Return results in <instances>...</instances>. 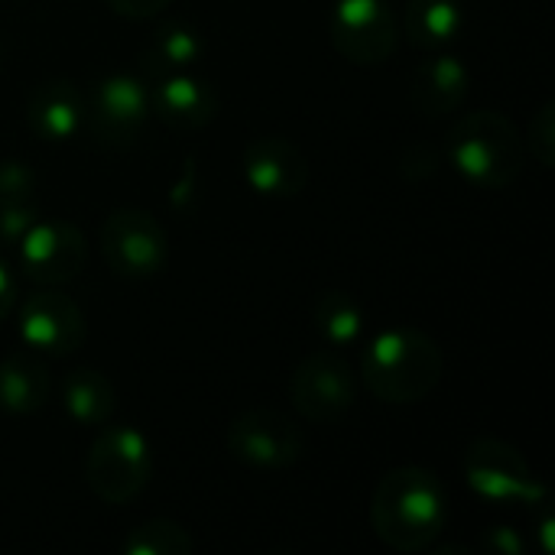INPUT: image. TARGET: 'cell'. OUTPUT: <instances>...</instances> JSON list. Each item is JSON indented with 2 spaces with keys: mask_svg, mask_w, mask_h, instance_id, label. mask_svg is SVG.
<instances>
[{
  "mask_svg": "<svg viewBox=\"0 0 555 555\" xmlns=\"http://www.w3.org/2000/svg\"><path fill=\"white\" fill-rule=\"evenodd\" d=\"M49 400V367L42 354L23 348L0 361V413L29 416Z\"/></svg>",
  "mask_w": 555,
  "mask_h": 555,
  "instance_id": "cell-18",
  "label": "cell"
},
{
  "mask_svg": "<svg viewBox=\"0 0 555 555\" xmlns=\"http://www.w3.org/2000/svg\"><path fill=\"white\" fill-rule=\"evenodd\" d=\"M465 23L462 0H410L403 33L416 49H446Z\"/></svg>",
  "mask_w": 555,
  "mask_h": 555,
  "instance_id": "cell-20",
  "label": "cell"
},
{
  "mask_svg": "<svg viewBox=\"0 0 555 555\" xmlns=\"http://www.w3.org/2000/svg\"><path fill=\"white\" fill-rule=\"evenodd\" d=\"M224 442L231 459L254 472H283L306 455V433L293 416L270 406H254L234 416Z\"/></svg>",
  "mask_w": 555,
  "mask_h": 555,
  "instance_id": "cell-9",
  "label": "cell"
},
{
  "mask_svg": "<svg viewBox=\"0 0 555 555\" xmlns=\"http://www.w3.org/2000/svg\"><path fill=\"white\" fill-rule=\"evenodd\" d=\"M468 91H472V68L452 52H439L426 59L423 65H416L410 78V101L426 117L455 114L465 104Z\"/></svg>",
  "mask_w": 555,
  "mask_h": 555,
  "instance_id": "cell-16",
  "label": "cell"
},
{
  "mask_svg": "<svg viewBox=\"0 0 555 555\" xmlns=\"http://www.w3.org/2000/svg\"><path fill=\"white\" fill-rule=\"evenodd\" d=\"M13 302H16V280H13L10 263L0 257V319H7V315H10Z\"/></svg>",
  "mask_w": 555,
  "mask_h": 555,
  "instance_id": "cell-28",
  "label": "cell"
},
{
  "mask_svg": "<svg viewBox=\"0 0 555 555\" xmlns=\"http://www.w3.org/2000/svg\"><path fill=\"white\" fill-rule=\"evenodd\" d=\"M39 205L36 202H13V205H0V247H16L20 237L39 221Z\"/></svg>",
  "mask_w": 555,
  "mask_h": 555,
  "instance_id": "cell-25",
  "label": "cell"
},
{
  "mask_svg": "<svg viewBox=\"0 0 555 555\" xmlns=\"http://www.w3.org/2000/svg\"><path fill=\"white\" fill-rule=\"evenodd\" d=\"M192 550H195L192 533L166 517L143 520L133 530H127V537L120 540L124 555H189Z\"/></svg>",
  "mask_w": 555,
  "mask_h": 555,
  "instance_id": "cell-22",
  "label": "cell"
},
{
  "mask_svg": "<svg viewBox=\"0 0 555 555\" xmlns=\"http://www.w3.org/2000/svg\"><path fill=\"white\" fill-rule=\"evenodd\" d=\"M62 406L78 426H107L117 410V390L98 367H75L62 380Z\"/></svg>",
  "mask_w": 555,
  "mask_h": 555,
  "instance_id": "cell-19",
  "label": "cell"
},
{
  "mask_svg": "<svg viewBox=\"0 0 555 555\" xmlns=\"http://www.w3.org/2000/svg\"><path fill=\"white\" fill-rule=\"evenodd\" d=\"M176 0H107V7L117 13V16H127V20H150V16H159L163 10H169Z\"/></svg>",
  "mask_w": 555,
  "mask_h": 555,
  "instance_id": "cell-26",
  "label": "cell"
},
{
  "mask_svg": "<svg viewBox=\"0 0 555 555\" xmlns=\"http://www.w3.org/2000/svg\"><path fill=\"white\" fill-rule=\"evenodd\" d=\"M36 202V172L26 159H0V205Z\"/></svg>",
  "mask_w": 555,
  "mask_h": 555,
  "instance_id": "cell-24",
  "label": "cell"
},
{
  "mask_svg": "<svg viewBox=\"0 0 555 555\" xmlns=\"http://www.w3.org/2000/svg\"><path fill=\"white\" fill-rule=\"evenodd\" d=\"M241 172L260 198H296L309 182V159L289 137H254L241 153Z\"/></svg>",
  "mask_w": 555,
  "mask_h": 555,
  "instance_id": "cell-13",
  "label": "cell"
},
{
  "mask_svg": "<svg viewBox=\"0 0 555 555\" xmlns=\"http://www.w3.org/2000/svg\"><path fill=\"white\" fill-rule=\"evenodd\" d=\"M553 514L550 511H543V520H540V540H543V553H553L555 550V537H553Z\"/></svg>",
  "mask_w": 555,
  "mask_h": 555,
  "instance_id": "cell-29",
  "label": "cell"
},
{
  "mask_svg": "<svg viewBox=\"0 0 555 555\" xmlns=\"http://www.w3.org/2000/svg\"><path fill=\"white\" fill-rule=\"evenodd\" d=\"M150 85L140 75L114 72L85 91V130L104 150H127L150 120Z\"/></svg>",
  "mask_w": 555,
  "mask_h": 555,
  "instance_id": "cell-6",
  "label": "cell"
},
{
  "mask_svg": "<svg viewBox=\"0 0 555 555\" xmlns=\"http://www.w3.org/2000/svg\"><path fill=\"white\" fill-rule=\"evenodd\" d=\"M446 354L433 335L413 325L380 328L361 354L358 380L387 406H413L436 393Z\"/></svg>",
  "mask_w": 555,
  "mask_h": 555,
  "instance_id": "cell-2",
  "label": "cell"
},
{
  "mask_svg": "<svg viewBox=\"0 0 555 555\" xmlns=\"http://www.w3.org/2000/svg\"><path fill=\"white\" fill-rule=\"evenodd\" d=\"M485 550L491 555H520L524 553V540L514 527H491L485 533Z\"/></svg>",
  "mask_w": 555,
  "mask_h": 555,
  "instance_id": "cell-27",
  "label": "cell"
},
{
  "mask_svg": "<svg viewBox=\"0 0 555 555\" xmlns=\"http://www.w3.org/2000/svg\"><path fill=\"white\" fill-rule=\"evenodd\" d=\"M104 263L124 280H150L169 263L166 224L146 208H117L101 224Z\"/></svg>",
  "mask_w": 555,
  "mask_h": 555,
  "instance_id": "cell-8",
  "label": "cell"
},
{
  "mask_svg": "<svg viewBox=\"0 0 555 555\" xmlns=\"http://www.w3.org/2000/svg\"><path fill=\"white\" fill-rule=\"evenodd\" d=\"M85 237L72 221L39 218L13 247L16 270L36 286H65L85 270Z\"/></svg>",
  "mask_w": 555,
  "mask_h": 555,
  "instance_id": "cell-11",
  "label": "cell"
},
{
  "mask_svg": "<svg viewBox=\"0 0 555 555\" xmlns=\"http://www.w3.org/2000/svg\"><path fill=\"white\" fill-rule=\"evenodd\" d=\"M465 485L488 504L546 507L550 488L537 478L524 452L504 439H475L465 449Z\"/></svg>",
  "mask_w": 555,
  "mask_h": 555,
  "instance_id": "cell-5",
  "label": "cell"
},
{
  "mask_svg": "<svg viewBox=\"0 0 555 555\" xmlns=\"http://www.w3.org/2000/svg\"><path fill=\"white\" fill-rule=\"evenodd\" d=\"M312 322H315L319 338L328 348L345 351V348H354L364 338V322L367 319H364V306L358 302L354 293H348V289H325L315 299Z\"/></svg>",
  "mask_w": 555,
  "mask_h": 555,
  "instance_id": "cell-21",
  "label": "cell"
},
{
  "mask_svg": "<svg viewBox=\"0 0 555 555\" xmlns=\"http://www.w3.org/2000/svg\"><path fill=\"white\" fill-rule=\"evenodd\" d=\"M202 52H205V39L192 23L166 20L150 33V39L140 52V68L146 78L156 81V78L195 68Z\"/></svg>",
  "mask_w": 555,
  "mask_h": 555,
  "instance_id": "cell-17",
  "label": "cell"
},
{
  "mask_svg": "<svg viewBox=\"0 0 555 555\" xmlns=\"http://www.w3.org/2000/svg\"><path fill=\"white\" fill-rule=\"evenodd\" d=\"M153 478V449L133 426H107L85 455V481L104 504H130Z\"/></svg>",
  "mask_w": 555,
  "mask_h": 555,
  "instance_id": "cell-4",
  "label": "cell"
},
{
  "mask_svg": "<svg viewBox=\"0 0 555 555\" xmlns=\"http://www.w3.org/2000/svg\"><path fill=\"white\" fill-rule=\"evenodd\" d=\"M335 52L354 65H384L400 42V23L387 0H335L328 16Z\"/></svg>",
  "mask_w": 555,
  "mask_h": 555,
  "instance_id": "cell-10",
  "label": "cell"
},
{
  "mask_svg": "<svg viewBox=\"0 0 555 555\" xmlns=\"http://www.w3.org/2000/svg\"><path fill=\"white\" fill-rule=\"evenodd\" d=\"M150 107L172 130H202L218 117L221 98L211 81L189 68L156 78L150 88Z\"/></svg>",
  "mask_w": 555,
  "mask_h": 555,
  "instance_id": "cell-15",
  "label": "cell"
},
{
  "mask_svg": "<svg viewBox=\"0 0 555 555\" xmlns=\"http://www.w3.org/2000/svg\"><path fill=\"white\" fill-rule=\"evenodd\" d=\"M449 527V498L436 472L400 465L387 472L371 498V530L393 553H426Z\"/></svg>",
  "mask_w": 555,
  "mask_h": 555,
  "instance_id": "cell-1",
  "label": "cell"
},
{
  "mask_svg": "<svg viewBox=\"0 0 555 555\" xmlns=\"http://www.w3.org/2000/svg\"><path fill=\"white\" fill-rule=\"evenodd\" d=\"M16 332L29 351L42 358H68L85 345L88 322L72 296L59 286H42L20 306Z\"/></svg>",
  "mask_w": 555,
  "mask_h": 555,
  "instance_id": "cell-12",
  "label": "cell"
},
{
  "mask_svg": "<svg viewBox=\"0 0 555 555\" xmlns=\"http://www.w3.org/2000/svg\"><path fill=\"white\" fill-rule=\"evenodd\" d=\"M289 403L306 423L332 426L358 403V371L335 348L312 351L289 374Z\"/></svg>",
  "mask_w": 555,
  "mask_h": 555,
  "instance_id": "cell-7",
  "label": "cell"
},
{
  "mask_svg": "<svg viewBox=\"0 0 555 555\" xmlns=\"http://www.w3.org/2000/svg\"><path fill=\"white\" fill-rule=\"evenodd\" d=\"M527 153L543 166L553 169L555 166V101H543L540 111L530 120V130L524 137Z\"/></svg>",
  "mask_w": 555,
  "mask_h": 555,
  "instance_id": "cell-23",
  "label": "cell"
},
{
  "mask_svg": "<svg viewBox=\"0 0 555 555\" xmlns=\"http://www.w3.org/2000/svg\"><path fill=\"white\" fill-rule=\"evenodd\" d=\"M446 156L465 182L491 192L514 185L527 166L524 133L511 117L491 107L462 114L452 124L446 137Z\"/></svg>",
  "mask_w": 555,
  "mask_h": 555,
  "instance_id": "cell-3",
  "label": "cell"
},
{
  "mask_svg": "<svg viewBox=\"0 0 555 555\" xmlns=\"http://www.w3.org/2000/svg\"><path fill=\"white\" fill-rule=\"evenodd\" d=\"M29 130L49 143H72L85 130V88L72 78H46L26 98Z\"/></svg>",
  "mask_w": 555,
  "mask_h": 555,
  "instance_id": "cell-14",
  "label": "cell"
}]
</instances>
